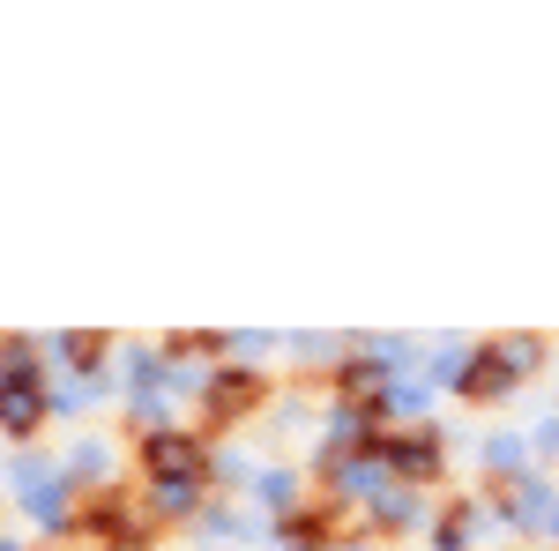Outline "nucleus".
<instances>
[{
	"mask_svg": "<svg viewBox=\"0 0 559 551\" xmlns=\"http://www.w3.org/2000/svg\"><path fill=\"white\" fill-rule=\"evenodd\" d=\"M194 463H202V455H194V440H179V432H157V440H150V469H157L165 484H179Z\"/></svg>",
	"mask_w": 559,
	"mask_h": 551,
	"instance_id": "f257e3e1",
	"label": "nucleus"
},
{
	"mask_svg": "<svg viewBox=\"0 0 559 551\" xmlns=\"http://www.w3.org/2000/svg\"><path fill=\"white\" fill-rule=\"evenodd\" d=\"M0 424H8V432L38 424V395H31V387H0Z\"/></svg>",
	"mask_w": 559,
	"mask_h": 551,
	"instance_id": "f03ea898",
	"label": "nucleus"
}]
</instances>
